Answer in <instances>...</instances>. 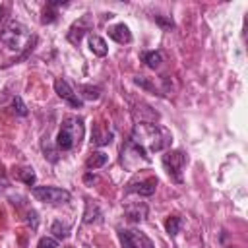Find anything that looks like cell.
<instances>
[{
	"label": "cell",
	"mask_w": 248,
	"mask_h": 248,
	"mask_svg": "<svg viewBox=\"0 0 248 248\" xmlns=\"http://www.w3.org/2000/svg\"><path fill=\"white\" fill-rule=\"evenodd\" d=\"M130 140L134 143L141 145L145 151H163L172 141L170 132L167 128H161V126H155V124H145V122L134 126V132H132Z\"/></svg>",
	"instance_id": "1"
},
{
	"label": "cell",
	"mask_w": 248,
	"mask_h": 248,
	"mask_svg": "<svg viewBox=\"0 0 248 248\" xmlns=\"http://www.w3.org/2000/svg\"><path fill=\"white\" fill-rule=\"evenodd\" d=\"M81 138H83V120L78 116H68L58 130L56 147L62 151H70L76 145H79Z\"/></svg>",
	"instance_id": "2"
},
{
	"label": "cell",
	"mask_w": 248,
	"mask_h": 248,
	"mask_svg": "<svg viewBox=\"0 0 248 248\" xmlns=\"http://www.w3.org/2000/svg\"><path fill=\"white\" fill-rule=\"evenodd\" d=\"M0 41L10 50H21L25 46H31V31L27 25H23L19 21H10L2 29Z\"/></svg>",
	"instance_id": "3"
},
{
	"label": "cell",
	"mask_w": 248,
	"mask_h": 248,
	"mask_svg": "<svg viewBox=\"0 0 248 248\" xmlns=\"http://www.w3.org/2000/svg\"><path fill=\"white\" fill-rule=\"evenodd\" d=\"M31 194L43 202V203H50V205H58V203H68L72 200V194L64 188H56V186H35L31 190Z\"/></svg>",
	"instance_id": "4"
},
{
	"label": "cell",
	"mask_w": 248,
	"mask_h": 248,
	"mask_svg": "<svg viewBox=\"0 0 248 248\" xmlns=\"http://www.w3.org/2000/svg\"><path fill=\"white\" fill-rule=\"evenodd\" d=\"M161 161H163V167L169 172V176L172 180H176V182H182V169H184V165L188 161L186 155L182 151L174 149V151H167Z\"/></svg>",
	"instance_id": "5"
},
{
	"label": "cell",
	"mask_w": 248,
	"mask_h": 248,
	"mask_svg": "<svg viewBox=\"0 0 248 248\" xmlns=\"http://www.w3.org/2000/svg\"><path fill=\"white\" fill-rule=\"evenodd\" d=\"M54 91L58 93L60 99H64V101H66L68 105H72L74 108H79V107H81V99L74 93V89L70 87V83H68L66 79L56 78V79H54Z\"/></svg>",
	"instance_id": "6"
},
{
	"label": "cell",
	"mask_w": 248,
	"mask_h": 248,
	"mask_svg": "<svg viewBox=\"0 0 248 248\" xmlns=\"http://www.w3.org/2000/svg\"><path fill=\"white\" fill-rule=\"evenodd\" d=\"M155 188H157V178L151 176V178H145V180H140V182L130 184L128 192H136L140 196H151L155 192Z\"/></svg>",
	"instance_id": "7"
},
{
	"label": "cell",
	"mask_w": 248,
	"mask_h": 248,
	"mask_svg": "<svg viewBox=\"0 0 248 248\" xmlns=\"http://www.w3.org/2000/svg\"><path fill=\"white\" fill-rule=\"evenodd\" d=\"M108 37H110L112 41L120 43V45H126V43L132 41V33H130V29H128V25H124V23H116V25L108 27Z\"/></svg>",
	"instance_id": "8"
},
{
	"label": "cell",
	"mask_w": 248,
	"mask_h": 248,
	"mask_svg": "<svg viewBox=\"0 0 248 248\" xmlns=\"http://www.w3.org/2000/svg\"><path fill=\"white\" fill-rule=\"evenodd\" d=\"M87 23H85V19H81V21H76L72 27H70V33H68V39H70V43H74V45H78L79 41H81V37L87 33Z\"/></svg>",
	"instance_id": "9"
},
{
	"label": "cell",
	"mask_w": 248,
	"mask_h": 248,
	"mask_svg": "<svg viewBox=\"0 0 248 248\" xmlns=\"http://www.w3.org/2000/svg\"><path fill=\"white\" fill-rule=\"evenodd\" d=\"M89 48L97 56H107V52H108V46H107L105 39L99 37V35H89Z\"/></svg>",
	"instance_id": "10"
},
{
	"label": "cell",
	"mask_w": 248,
	"mask_h": 248,
	"mask_svg": "<svg viewBox=\"0 0 248 248\" xmlns=\"http://www.w3.org/2000/svg\"><path fill=\"white\" fill-rule=\"evenodd\" d=\"M128 234H130V240H132L134 248H155V244L143 232H140V231H128Z\"/></svg>",
	"instance_id": "11"
},
{
	"label": "cell",
	"mask_w": 248,
	"mask_h": 248,
	"mask_svg": "<svg viewBox=\"0 0 248 248\" xmlns=\"http://www.w3.org/2000/svg\"><path fill=\"white\" fill-rule=\"evenodd\" d=\"M107 161H108V155H107V153H103V151H93V153L87 157L85 165H87V169H99V167L107 165Z\"/></svg>",
	"instance_id": "12"
},
{
	"label": "cell",
	"mask_w": 248,
	"mask_h": 248,
	"mask_svg": "<svg viewBox=\"0 0 248 248\" xmlns=\"http://www.w3.org/2000/svg\"><path fill=\"white\" fill-rule=\"evenodd\" d=\"M141 60L149 66V68H159L161 66V62H163V54L159 52V50H149V52H143L141 54Z\"/></svg>",
	"instance_id": "13"
},
{
	"label": "cell",
	"mask_w": 248,
	"mask_h": 248,
	"mask_svg": "<svg viewBox=\"0 0 248 248\" xmlns=\"http://www.w3.org/2000/svg\"><path fill=\"white\" fill-rule=\"evenodd\" d=\"M180 225H182V221H180V217H178V215H170V217L165 221V229H167V232H169L170 236L178 234Z\"/></svg>",
	"instance_id": "14"
},
{
	"label": "cell",
	"mask_w": 248,
	"mask_h": 248,
	"mask_svg": "<svg viewBox=\"0 0 248 248\" xmlns=\"http://www.w3.org/2000/svg\"><path fill=\"white\" fill-rule=\"evenodd\" d=\"M60 4H62V2H48L46 8H45V12H43L41 21H43V23H52V21L56 19V12H54V8L60 6Z\"/></svg>",
	"instance_id": "15"
},
{
	"label": "cell",
	"mask_w": 248,
	"mask_h": 248,
	"mask_svg": "<svg viewBox=\"0 0 248 248\" xmlns=\"http://www.w3.org/2000/svg\"><path fill=\"white\" fill-rule=\"evenodd\" d=\"M110 140H112V132H105V134H101V132H99V128H95V130H93L91 143H95V145H107Z\"/></svg>",
	"instance_id": "16"
},
{
	"label": "cell",
	"mask_w": 248,
	"mask_h": 248,
	"mask_svg": "<svg viewBox=\"0 0 248 248\" xmlns=\"http://www.w3.org/2000/svg\"><path fill=\"white\" fill-rule=\"evenodd\" d=\"M81 97L87 101H97L101 97V89L93 85H81Z\"/></svg>",
	"instance_id": "17"
},
{
	"label": "cell",
	"mask_w": 248,
	"mask_h": 248,
	"mask_svg": "<svg viewBox=\"0 0 248 248\" xmlns=\"http://www.w3.org/2000/svg\"><path fill=\"white\" fill-rule=\"evenodd\" d=\"M147 213V207L145 205H136V207H128L126 209V215L132 219V221H141Z\"/></svg>",
	"instance_id": "18"
},
{
	"label": "cell",
	"mask_w": 248,
	"mask_h": 248,
	"mask_svg": "<svg viewBox=\"0 0 248 248\" xmlns=\"http://www.w3.org/2000/svg\"><path fill=\"white\" fill-rule=\"evenodd\" d=\"M85 215H83V221L85 223H91V221H95L97 219V215H99V207L95 205V203H91V202H87L85 203Z\"/></svg>",
	"instance_id": "19"
},
{
	"label": "cell",
	"mask_w": 248,
	"mask_h": 248,
	"mask_svg": "<svg viewBox=\"0 0 248 248\" xmlns=\"http://www.w3.org/2000/svg\"><path fill=\"white\" fill-rule=\"evenodd\" d=\"M50 231L54 232V236H58V238H66V236H68V231H70V227H68V225H62L60 221H54Z\"/></svg>",
	"instance_id": "20"
},
{
	"label": "cell",
	"mask_w": 248,
	"mask_h": 248,
	"mask_svg": "<svg viewBox=\"0 0 248 248\" xmlns=\"http://www.w3.org/2000/svg\"><path fill=\"white\" fill-rule=\"evenodd\" d=\"M12 107H14V112H16V114H19V116H25V114H27V107H25V103L21 101V97H14Z\"/></svg>",
	"instance_id": "21"
},
{
	"label": "cell",
	"mask_w": 248,
	"mask_h": 248,
	"mask_svg": "<svg viewBox=\"0 0 248 248\" xmlns=\"http://www.w3.org/2000/svg\"><path fill=\"white\" fill-rule=\"evenodd\" d=\"M19 178H21L27 186H33V184H35V180H37V176H35V172H33L31 169H23V170L19 172Z\"/></svg>",
	"instance_id": "22"
},
{
	"label": "cell",
	"mask_w": 248,
	"mask_h": 248,
	"mask_svg": "<svg viewBox=\"0 0 248 248\" xmlns=\"http://www.w3.org/2000/svg\"><path fill=\"white\" fill-rule=\"evenodd\" d=\"M37 248H58V242H56V238H52V236H43V238L39 240Z\"/></svg>",
	"instance_id": "23"
},
{
	"label": "cell",
	"mask_w": 248,
	"mask_h": 248,
	"mask_svg": "<svg viewBox=\"0 0 248 248\" xmlns=\"http://www.w3.org/2000/svg\"><path fill=\"white\" fill-rule=\"evenodd\" d=\"M118 238H120V244H122V248H134V244H132V240H130V234H128V231L120 229V231H118Z\"/></svg>",
	"instance_id": "24"
},
{
	"label": "cell",
	"mask_w": 248,
	"mask_h": 248,
	"mask_svg": "<svg viewBox=\"0 0 248 248\" xmlns=\"http://www.w3.org/2000/svg\"><path fill=\"white\" fill-rule=\"evenodd\" d=\"M155 21H157L161 27H165V29H170V27H174L172 19H170V17H165V16H155Z\"/></svg>",
	"instance_id": "25"
},
{
	"label": "cell",
	"mask_w": 248,
	"mask_h": 248,
	"mask_svg": "<svg viewBox=\"0 0 248 248\" xmlns=\"http://www.w3.org/2000/svg\"><path fill=\"white\" fill-rule=\"evenodd\" d=\"M4 16H6V6H0V23H2Z\"/></svg>",
	"instance_id": "26"
},
{
	"label": "cell",
	"mask_w": 248,
	"mask_h": 248,
	"mask_svg": "<svg viewBox=\"0 0 248 248\" xmlns=\"http://www.w3.org/2000/svg\"><path fill=\"white\" fill-rule=\"evenodd\" d=\"M91 180H95V176H91V174H85V182H91Z\"/></svg>",
	"instance_id": "27"
}]
</instances>
